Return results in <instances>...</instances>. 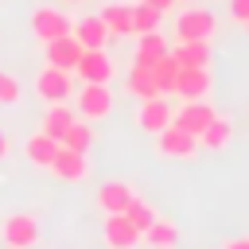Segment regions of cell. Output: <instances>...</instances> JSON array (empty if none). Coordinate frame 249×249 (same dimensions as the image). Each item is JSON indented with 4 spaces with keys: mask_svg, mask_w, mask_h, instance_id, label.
Here are the masks:
<instances>
[{
    "mask_svg": "<svg viewBox=\"0 0 249 249\" xmlns=\"http://www.w3.org/2000/svg\"><path fill=\"white\" fill-rule=\"evenodd\" d=\"M218 31V19L210 8H198V4H187L179 16H175V43H191V39H210Z\"/></svg>",
    "mask_w": 249,
    "mask_h": 249,
    "instance_id": "1",
    "label": "cell"
},
{
    "mask_svg": "<svg viewBox=\"0 0 249 249\" xmlns=\"http://www.w3.org/2000/svg\"><path fill=\"white\" fill-rule=\"evenodd\" d=\"M0 241L8 249H31L39 241V218L35 214H8L0 222Z\"/></svg>",
    "mask_w": 249,
    "mask_h": 249,
    "instance_id": "2",
    "label": "cell"
},
{
    "mask_svg": "<svg viewBox=\"0 0 249 249\" xmlns=\"http://www.w3.org/2000/svg\"><path fill=\"white\" fill-rule=\"evenodd\" d=\"M210 89H214L210 66H179V74H175V97L179 101H202Z\"/></svg>",
    "mask_w": 249,
    "mask_h": 249,
    "instance_id": "3",
    "label": "cell"
},
{
    "mask_svg": "<svg viewBox=\"0 0 249 249\" xmlns=\"http://www.w3.org/2000/svg\"><path fill=\"white\" fill-rule=\"evenodd\" d=\"M35 93L43 97V105H58L74 93V82H70V70H58V66H43L35 74Z\"/></svg>",
    "mask_w": 249,
    "mask_h": 249,
    "instance_id": "4",
    "label": "cell"
},
{
    "mask_svg": "<svg viewBox=\"0 0 249 249\" xmlns=\"http://www.w3.org/2000/svg\"><path fill=\"white\" fill-rule=\"evenodd\" d=\"M78 113H82V121H101V117H109V113H113V93H109V86H105V82H82V89H78Z\"/></svg>",
    "mask_w": 249,
    "mask_h": 249,
    "instance_id": "5",
    "label": "cell"
},
{
    "mask_svg": "<svg viewBox=\"0 0 249 249\" xmlns=\"http://www.w3.org/2000/svg\"><path fill=\"white\" fill-rule=\"evenodd\" d=\"M156 152L167 156V160H191L198 152V140L191 132H183L179 124H167V128L156 132Z\"/></svg>",
    "mask_w": 249,
    "mask_h": 249,
    "instance_id": "6",
    "label": "cell"
},
{
    "mask_svg": "<svg viewBox=\"0 0 249 249\" xmlns=\"http://www.w3.org/2000/svg\"><path fill=\"white\" fill-rule=\"evenodd\" d=\"M214 117H218V113H214V105L202 97V101H183V105L171 113V124H179L183 132H191V136L198 140V132H202Z\"/></svg>",
    "mask_w": 249,
    "mask_h": 249,
    "instance_id": "7",
    "label": "cell"
},
{
    "mask_svg": "<svg viewBox=\"0 0 249 249\" xmlns=\"http://www.w3.org/2000/svg\"><path fill=\"white\" fill-rule=\"evenodd\" d=\"M101 241H105V249H136V245H140V230H136L124 214H105V222H101Z\"/></svg>",
    "mask_w": 249,
    "mask_h": 249,
    "instance_id": "8",
    "label": "cell"
},
{
    "mask_svg": "<svg viewBox=\"0 0 249 249\" xmlns=\"http://www.w3.org/2000/svg\"><path fill=\"white\" fill-rule=\"evenodd\" d=\"M171 101H167V93H160V97H148V101H140V109H136V128L140 132H160V128H167L171 124Z\"/></svg>",
    "mask_w": 249,
    "mask_h": 249,
    "instance_id": "9",
    "label": "cell"
},
{
    "mask_svg": "<svg viewBox=\"0 0 249 249\" xmlns=\"http://www.w3.org/2000/svg\"><path fill=\"white\" fill-rule=\"evenodd\" d=\"M47 171H54V175H58V179H66V183H82V179L89 175V156L58 144V152H54V160H51V167H47Z\"/></svg>",
    "mask_w": 249,
    "mask_h": 249,
    "instance_id": "10",
    "label": "cell"
},
{
    "mask_svg": "<svg viewBox=\"0 0 249 249\" xmlns=\"http://www.w3.org/2000/svg\"><path fill=\"white\" fill-rule=\"evenodd\" d=\"M31 31H35V39L39 43H51V39H58V35H70V19L58 12V8H35L31 12Z\"/></svg>",
    "mask_w": 249,
    "mask_h": 249,
    "instance_id": "11",
    "label": "cell"
},
{
    "mask_svg": "<svg viewBox=\"0 0 249 249\" xmlns=\"http://www.w3.org/2000/svg\"><path fill=\"white\" fill-rule=\"evenodd\" d=\"M74 74L82 78V82H113V74H117V62L105 54V51H82V58H78V66H74Z\"/></svg>",
    "mask_w": 249,
    "mask_h": 249,
    "instance_id": "12",
    "label": "cell"
},
{
    "mask_svg": "<svg viewBox=\"0 0 249 249\" xmlns=\"http://www.w3.org/2000/svg\"><path fill=\"white\" fill-rule=\"evenodd\" d=\"M136 198V191H132V183L128 179H105L101 187H97V206H101V214H124V206Z\"/></svg>",
    "mask_w": 249,
    "mask_h": 249,
    "instance_id": "13",
    "label": "cell"
},
{
    "mask_svg": "<svg viewBox=\"0 0 249 249\" xmlns=\"http://www.w3.org/2000/svg\"><path fill=\"white\" fill-rule=\"evenodd\" d=\"M43 54H47V66H58V70H70L74 74L78 58H82V43L74 35H58V39L43 43Z\"/></svg>",
    "mask_w": 249,
    "mask_h": 249,
    "instance_id": "14",
    "label": "cell"
},
{
    "mask_svg": "<svg viewBox=\"0 0 249 249\" xmlns=\"http://www.w3.org/2000/svg\"><path fill=\"white\" fill-rule=\"evenodd\" d=\"M70 35L82 43V51H105V43H109V31H105L101 16H82L78 23H70Z\"/></svg>",
    "mask_w": 249,
    "mask_h": 249,
    "instance_id": "15",
    "label": "cell"
},
{
    "mask_svg": "<svg viewBox=\"0 0 249 249\" xmlns=\"http://www.w3.org/2000/svg\"><path fill=\"white\" fill-rule=\"evenodd\" d=\"M167 51H171V58H175L179 66H210V58H214V51H210V39L175 43V47H167Z\"/></svg>",
    "mask_w": 249,
    "mask_h": 249,
    "instance_id": "16",
    "label": "cell"
},
{
    "mask_svg": "<svg viewBox=\"0 0 249 249\" xmlns=\"http://www.w3.org/2000/svg\"><path fill=\"white\" fill-rule=\"evenodd\" d=\"M54 152H58V140L47 136V132H31V136L23 140V156H27L31 167H51Z\"/></svg>",
    "mask_w": 249,
    "mask_h": 249,
    "instance_id": "17",
    "label": "cell"
},
{
    "mask_svg": "<svg viewBox=\"0 0 249 249\" xmlns=\"http://www.w3.org/2000/svg\"><path fill=\"white\" fill-rule=\"evenodd\" d=\"M97 16H101V23H105V31H109L113 39L132 35V4H105Z\"/></svg>",
    "mask_w": 249,
    "mask_h": 249,
    "instance_id": "18",
    "label": "cell"
},
{
    "mask_svg": "<svg viewBox=\"0 0 249 249\" xmlns=\"http://www.w3.org/2000/svg\"><path fill=\"white\" fill-rule=\"evenodd\" d=\"M160 54H167V39H163V31H144V35H136L132 66H152Z\"/></svg>",
    "mask_w": 249,
    "mask_h": 249,
    "instance_id": "19",
    "label": "cell"
},
{
    "mask_svg": "<svg viewBox=\"0 0 249 249\" xmlns=\"http://www.w3.org/2000/svg\"><path fill=\"white\" fill-rule=\"evenodd\" d=\"M230 140H233V124H230V117H222V113L198 132V148H202V152H222Z\"/></svg>",
    "mask_w": 249,
    "mask_h": 249,
    "instance_id": "20",
    "label": "cell"
},
{
    "mask_svg": "<svg viewBox=\"0 0 249 249\" xmlns=\"http://www.w3.org/2000/svg\"><path fill=\"white\" fill-rule=\"evenodd\" d=\"M74 121V109L66 105V101H58V105H47L43 109V117H39V132H47V136H62L66 132V124Z\"/></svg>",
    "mask_w": 249,
    "mask_h": 249,
    "instance_id": "21",
    "label": "cell"
},
{
    "mask_svg": "<svg viewBox=\"0 0 249 249\" xmlns=\"http://www.w3.org/2000/svg\"><path fill=\"white\" fill-rule=\"evenodd\" d=\"M140 237H144L152 249H175V241H179V226H175L171 218H160V214H156V222H152Z\"/></svg>",
    "mask_w": 249,
    "mask_h": 249,
    "instance_id": "22",
    "label": "cell"
},
{
    "mask_svg": "<svg viewBox=\"0 0 249 249\" xmlns=\"http://www.w3.org/2000/svg\"><path fill=\"white\" fill-rule=\"evenodd\" d=\"M124 86H128V93H132L136 101L160 97V86H156V78H152V70H148V66H128V78H124Z\"/></svg>",
    "mask_w": 249,
    "mask_h": 249,
    "instance_id": "23",
    "label": "cell"
},
{
    "mask_svg": "<svg viewBox=\"0 0 249 249\" xmlns=\"http://www.w3.org/2000/svg\"><path fill=\"white\" fill-rule=\"evenodd\" d=\"M58 144H62V148H74V152H89V148H93V128L74 117V121L66 124V132L58 136Z\"/></svg>",
    "mask_w": 249,
    "mask_h": 249,
    "instance_id": "24",
    "label": "cell"
},
{
    "mask_svg": "<svg viewBox=\"0 0 249 249\" xmlns=\"http://www.w3.org/2000/svg\"><path fill=\"white\" fill-rule=\"evenodd\" d=\"M148 70H152V78H156L160 93H175V74H179V62L171 58V51H167V54H160Z\"/></svg>",
    "mask_w": 249,
    "mask_h": 249,
    "instance_id": "25",
    "label": "cell"
},
{
    "mask_svg": "<svg viewBox=\"0 0 249 249\" xmlns=\"http://www.w3.org/2000/svg\"><path fill=\"white\" fill-rule=\"evenodd\" d=\"M160 19H163V12H156L152 4H132V35L160 31Z\"/></svg>",
    "mask_w": 249,
    "mask_h": 249,
    "instance_id": "26",
    "label": "cell"
},
{
    "mask_svg": "<svg viewBox=\"0 0 249 249\" xmlns=\"http://www.w3.org/2000/svg\"><path fill=\"white\" fill-rule=\"evenodd\" d=\"M124 218H128V222H132V226H136V230L144 233V230H148V226L156 222V210H152V206H148L144 198H132V202L124 206Z\"/></svg>",
    "mask_w": 249,
    "mask_h": 249,
    "instance_id": "27",
    "label": "cell"
},
{
    "mask_svg": "<svg viewBox=\"0 0 249 249\" xmlns=\"http://www.w3.org/2000/svg\"><path fill=\"white\" fill-rule=\"evenodd\" d=\"M19 97H23L19 82H16L12 74H4V70H0V105H16Z\"/></svg>",
    "mask_w": 249,
    "mask_h": 249,
    "instance_id": "28",
    "label": "cell"
},
{
    "mask_svg": "<svg viewBox=\"0 0 249 249\" xmlns=\"http://www.w3.org/2000/svg\"><path fill=\"white\" fill-rule=\"evenodd\" d=\"M230 19L233 23H245L249 19V0H230Z\"/></svg>",
    "mask_w": 249,
    "mask_h": 249,
    "instance_id": "29",
    "label": "cell"
},
{
    "mask_svg": "<svg viewBox=\"0 0 249 249\" xmlns=\"http://www.w3.org/2000/svg\"><path fill=\"white\" fill-rule=\"evenodd\" d=\"M140 4H152L156 12H171L175 8V0H140Z\"/></svg>",
    "mask_w": 249,
    "mask_h": 249,
    "instance_id": "30",
    "label": "cell"
},
{
    "mask_svg": "<svg viewBox=\"0 0 249 249\" xmlns=\"http://www.w3.org/2000/svg\"><path fill=\"white\" fill-rule=\"evenodd\" d=\"M226 249H249V237H237V241H230Z\"/></svg>",
    "mask_w": 249,
    "mask_h": 249,
    "instance_id": "31",
    "label": "cell"
},
{
    "mask_svg": "<svg viewBox=\"0 0 249 249\" xmlns=\"http://www.w3.org/2000/svg\"><path fill=\"white\" fill-rule=\"evenodd\" d=\"M8 156V136H4V128H0V160Z\"/></svg>",
    "mask_w": 249,
    "mask_h": 249,
    "instance_id": "32",
    "label": "cell"
},
{
    "mask_svg": "<svg viewBox=\"0 0 249 249\" xmlns=\"http://www.w3.org/2000/svg\"><path fill=\"white\" fill-rule=\"evenodd\" d=\"M62 4H82V0H62Z\"/></svg>",
    "mask_w": 249,
    "mask_h": 249,
    "instance_id": "33",
    "label": "cell"
},
{
    "mask_svg": "<svg viewBox=\"0 0 249 249\" xmlns=\"http://www.w3.org/2000/svg\"><path fill=\"white\" fill-rule=\"evenodd\" d=\"M241 27H245V31H249V19H245V23H241Z\"/></svg>",
    "mask_w": 249,
    "mask_h": 249,
    "instance_id": "34",
    "label": "cell"
},
{
    "mask_svg": "<svg viewBox=\"0 0 249 249\" xmlns=\"http://www.w3.org/2000/svg\"><path fill=\"white\" fill-rule=\"evenodd\" d=\"M175 4H191V0H175Z\"/></svg>",
    "mask_w": 249,
    "mask_h": 249,
    "instance_id": "35",
    "label": "cell"
}]
</instances>
